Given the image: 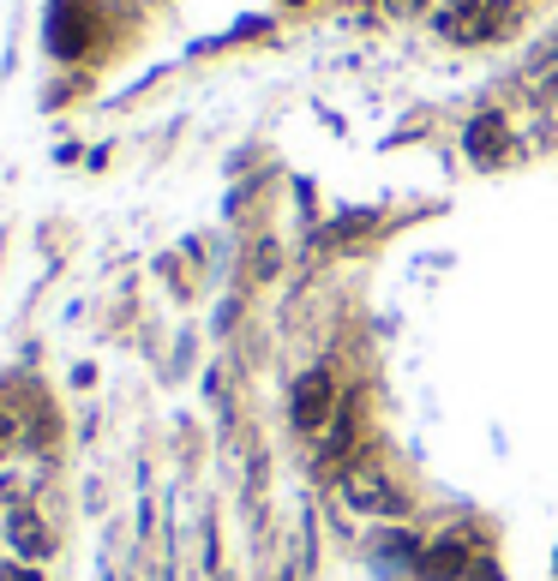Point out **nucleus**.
<instances>
[{
	"instance_id": "obj_5",
	"label": "nucleus",
	"mask_w": 558,
	"mask_h": 581,
	"mask_svg": "<svg viewBox=\"0 0 558 581\" xmlns=\"http://www.w3.org/2000/svg\"><path fill=\"white\" fill-rule=\"evenodd\" d=\"M7 540H12V551H19L24 563H42L54 551L49 521H42V510H31V503H19V510L7 516Z\"/></svg>"
},
{
	"instance_id": "obj_2",
	"label": "nucleus",
	"mask_w": 558,
	"mask_h": 581,
	"mask_svg": "<svg viewBox=\"0 0 558 581\" xmlns=\"http://www.w3.org/2000/svg\"><path fill=\"white\" fill-rule=\"evenodd\" d=\"M498 24H505V0H450L445 12H438V37L445 42H487Z\"/></svg>"
},
{
	"instance_id": "obj_8",
	"label": "nucleus",
	"mask_w": 558,
	"mask_h": 581,
	"mask_svg": "<svg viewBox=\"0 0 558 581\" xmlns=\"http://www.w3.org/2000/svg\"><path fill=\"white\" fill-rule=\"evenodd\" d=\"M463 581H505V570H498V558L475 551V558H468V575H463Z\"/></svg>"
},
{
	"instance_id": "obj_9",
	"label": "nucleus",
	"mask_w": 558,
	"mask_h": 581,
	"mask_svg": "<svg viewBox=\"0 0 558 581\" xmlns=\"http://www.w3.org/2000/svg\"><path fill=\"white\" fill-rule=\"evenodd\" d=\"M12 438H19V426H12V414H0V456L12 450Z\"/></svg>"
},
{
	"instance_id": "obj_13",
	"label": "nucleus",
	"mask_w": 558,
	"mask_h": 581,
	"mask_svg": "<svg viewBox=\"0 0 558 581\" xmlns=\"http://www.w3.org/2000/svg\"><path fill=\"white\" fill-rule=\"evenodd\" d=\"M552 570H558V558H552Z\"/></svg>"
},
{
	"instance_id": "obj_3",
	"label": "nucleus",
	"mask_w": 558,
	"mask_h": 581,
	"mask_svg": "<svg viewBox=\"0 0 558 581\" xmlns=\"http://www.w3.org/2000/svg\"><path fill=\"white\" fill-rule=\"evenodd\" d=\"M331 414H336V378L331 371H306L295 396H288V420H295V431H325Z\"/></svg>"
},
{
	"instance_id": "obj_10",
	"label": "nucleus",
	"mask_w": 558,
	"mask_h": 581,
	"mask_svg": "<svg viewBox=\"0 0 558 581\" xmlns=\"http://www.w3.org/2000/svg\"><path fill=\"white\" fill-rule=\"evenodd\" d=\"M0 581H42L31 563H12V570H0Z\"/></svg>"
},
{
	"instance_id": "obj_12",
	"label": "nucleus",
	"mask_w": 558,
	"mask_h": 581,
	"mask_svg": "<svg viewBox=\"0 0 558 581\" xmlns=\"http://www.w3.org/2000/svg\"><path fill=\"white\" fill-rule=\"evenodd\" d=\"M552 96H558V79H552Z\"/></svg>"
},
{
	"instance_id": "obj_11",
	"label": "nucleus",
	"mask_w": 558,
	"mask_h": 581,
	"mask_svg": "<svg viewBox=\"0 0 558 581\" xmlns=\"http://www.w3.org/2000/svg\"><path fill=\"white\" fill-rule=\"evenodd\" d=\"M427 0H385V12H396V19H408V12H420Z\"/></svg>"
},
{
	"instance_id": "obj_6",
	"label": "nucleus",
	"mask_w": 558,
	"mask_h": 581,
	"mask_svg": "<svg viewBox=\"0 0 558 581\" xmlns=\"http://www.w3.org/2000/svg\"><path fill=\"white\" fill-rule=\"evenodd\" d=\"M468 558H475V551H468V533H450V540H433L427 551H420V581H463L468 575Z\"/></svg>"
},
{
	"instance_id": "obj_1",
	"label": "nucleus",
	"mask_w": 558,
	"mask_h": 581,
	"mask_svg": "<svg viewBox=\"0 0 558 581\" xmlns=\"http://www.w3.org/2000/svg\"><path fill=\"white\" fill-rule=\"evenodd\" d=\"M336 491H343V503H348L355 516H373V521H396V516L408 510L403 486H396L385 468H373V461H366V468H348Z\"/></svg>"
},
{
	"instance_id": "obj_7",
	"label": "nucleus",
	"mask_w": 558,
	"mask_h": 581,
	"mask_svg": "<svg viewBox=\"0 0 558 581\" xmlns=\"http://www.w3.org/2000/svg\"><path fill=\"white\" fill-rule=\"evenodd\" d=\"M420 551H427V546H420L408 528H385V533H378V558L396 563V570H415V563H420Z\"/></svg>"
},
{
	"instance_id": "obj_4",
	"label": "nucleus",
	"mask_w": 558,
	"mask_h": 581,
	"mask_svg": "<svg viewBox=\"0 0 558 581\" xmlns=\"http://www.w3.org/2000/svg\"><path fill=\"white\" fill-rule=\"evenodd\" d=\"M463 151L475 169H493V162H505L510 156V126H505V114H475L463 132Z\"/></svg>"
}]
</instances>
